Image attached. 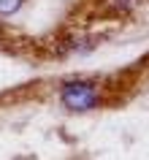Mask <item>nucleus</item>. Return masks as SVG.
<instances>
[{
  "label": "nucleus",
  "mask_w": 149,
  "mask_h": 160,
  "mask_svg": "<svg viewBox=\"0 0 149 160\" xmlns=\"http://www.w3.org/2000/svg\"><path fill=\"white\" fill-rule=\"evenodd\" d=\"M60 98L65 103V109L71 111H90L92 106H98V90L87 82H68L60 90Z\"/></svg>",
  "instance_id": "f257e3e1"
},
{
  "label": "nucleus",
  "mask_w": 149,
  "mask_h": 160,
  "mask_svg": "<svg viewBox=\"0 0 149 160\" xmlns=\"http://www.w3.org/2000/svg\"><path fill=\"white\" fill-rule=\"evenodd\" d=\"M22 3L25 0H0V17H11V14H17L22 8Z\"/></svg>",
  "instance_id": "f03ea898"
},
{
  "label": "nucleus",
  "mask_w": 149,
  "mask_h": 160,
  "mask_svg": "<svg viewBox=\"0 0 149 160\" xmlns=\"http://www.w3.org/2000/svg\"><path fill=\"white\" fill-rule=\"evenodd\" d=\"M114 8H119V11H127V8H133V6H138L141 0H108Z\"/></svg>",
  "instance_id": "7ed1b4c3"
}]
</instances>
